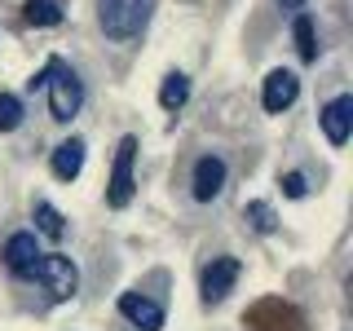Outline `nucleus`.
<instances>
[{
  "mask_svg": "<svg viewBox=\"0 0 353 331\" xmlns=\"http://www.w3.org/2000/svg\"><path fill=\"white\" fill-rule=\"evenodd\" d=\"M31 88H49V110H53V119H58V124L75 119V115H80V106H84V84H80V75H75L71 66H62L58 58H53V62L36 75V80H31Z\"/></svg>",
  "mask_w": 353,
  "mask_h": 331,
  "instance_id": "nucleus-1",
  "label": "nucleus"
},
{
  "mask_svg": "<svg viewBox=\"0 0 353 331\" xmlns=\"http://www.w3.org/2000/svg\"><path fill=\"white\" fill-rule=\"evenodd\" d=\"M154 0H97V22L110 40H137L150 22Z\"/></svg>",
  "mask_w": 353,
  "mask_h": 331,
  "instance_id": "nucleus-2",
  "label": "nucleus"
},
{
  "mask_svg": "<svg viewBox=\"0 0 353 331\" xmlns=\"http://www.w3.org/2000/svg\"><path fill=\"white\" fill-rule=\"evenodd\" d=\"M31 274L44 283V292H49L53 301H75V292H80V270H75V261L62 257V252H49V257L40 252V261L31 265Z\"/></svg>",
  "mask_w": 353,
  "mask_h": 331,
  "instance_id": "nucleus-3",
  "label": "nucleus"
},
{
  "mask_svg": "<svg viewBox=\"0 0 353 331\" xmlns=\"http://www.w3.org/2000/svg\"><path fill=\"white\" fill-rule=\"evenodd\" d=\"M132 159H137V137H124L115 146V163H110V185H106V203L110 208H128L132 203Z\"/></svg>",
  "mask_w": 353,
  "mask_h": 331,
  "instance_id": "nucleus-4",
  "label": "nucleus"
},
{
  "mask_svg": "<svg viewBox=\"0 0 353 331\" xmlns=\"http://www.w3.org/2000/svg\"><path fill=\"white\" fill-rule=\"evenodd\" d=\"M234 283H239V261L234 257H216L203 270V279H199V296H203V305H221L230 292H234Z\"/></svg>",
  "mask_w": 353,
  "mask_h": 331,
  "instance_id": "nucleus-5",
  "label": "nucleus"
},
{
  "mask_svg": "<svg viewBox=\"0 0 353 331\" xmlns=\"http://www.w3.org/2000/svg\"><path fill=\"white\" fill-rule=\"evenodd\" d=\"M301 97V80H296L292 71H270L265 75V88H261V102H265V110L270 115H283L287 106Z\"/></svg>",
  "mask_w": 353,
  "mask_h": 331,
  "instance_id": "nucleus-6",
  "label": "nucleus"
},
{
  "mask_svg": "<svg viewBox=\"0 0 353 331\" xmlns=\"http://www.w3.org/2000/svg\"><path fill=\"white\" fill-rule=\"evenodd\" d=\"M323 132H327L331 146H345L349 141V132H353V97L349 93L331 97V102L323 106Z\"/></svg>",
  "mask_w": 353,
  "mask_h": 331,
  "instance_id": "nucleus-7",
  "label": "nucleus"
},
{
  "mask_svg": "<svg viewBox=\"0 0 353 331\" xmlns=\"http://www.w3.org/2000/svg\"><path fill=\"white\" fill-rule=\"evenodd\" d=\"M119 314H124L132 327H141V331H159L163 327V309L154 305L150 296H141V292H124V296H119Z\"/></svg>",
  "mask_w": 353,
  "mask_h": 331,
  "instance_id": "nucleus-8",
  "label": "nucleus"
},
{
  "mask_svg": "<svg viewBox=\"0 0 353 331\" xmlns=\"http://www.w3.org/2000/svg\"><path fill=\"white\" fill-rule=\"evenodd\" d=\"M221 185H225V159L203 154V159L194 163V199L199 203H212V199L221 194Z\"/></svg>",
  "mask_w": 353,
  "mask_h": 331,
  "instance_id": "nucleus-9",
  "label": "nucleus"
},
{
  "mask_svg": "<svg viewBox=\"0 0 353 331\" xmlns=\"http://www.w3.org/2000/svg\"><path fill=\"white\" fill-rule=\"evenodd\" d=\"M5 265H9V274H31V265L40 261V243H36V234H27V230H18V234H9V243H5Z\"/></svg>",
  "mask_w": 353,
  "mask_h": 331,
  "instance_id": "nucleus-10",
  "label": "nucleus"
},
{
  "mask_svg": "<svg viewBox=\"0 0 353 331\" xmlns=\"http://www.w3.org/2000/svg\"><path fill=\"white\" fill-rule=\"evenodd\" d=\"M49 168H53V177H58V181H75V177L84 172V141H80V137L62 141V146L53 150Z\"/></svg>",
  "mask_w": 353,
  "mask_h": 331,
  "instance_id": "nucleus-11",
  "label": "nucleus"
},
{
  "mask_svg": "<svg viewBox=\"0 0 353 331\" xmlns=\"http://www.w3.org/2000/svg\"><path fill=\"white\" fill-rule=\"evenodd\" d=\"M22 14L31 27H58L62 22V5L58 0H22Z\"/></svg>",
  "mask_w": 353,
  "mask_h": 331,
  "instance_id": "nucleus-12",
  "label": "nucleus"
},
{
  "mask_svg": "<svg viewBox=\"0 0 353 331\" xmlns=\"http://www.w3.org/2000/svg\"><path fill=\"white\" fill-rule=\"evenodd\" d=\"M185 97H190V80H185L181 71H172L168 80H163V88H159V106L163 110H181Z\"/></svg>",
  "mask_w": 353,
  "mask_h": 331,
  "instance_id": "nucleus-13",
  "label": "nucleus"
},
{
  "mask_svg": "<svg viewBox=\"0 0 353 331\" xmlns=\"http://www.w3.org/2000/svg\"><path fill=\"white\" fill-rule=\"evenodd\" d=\"M292 36H296V49H301V58L305 62H318V36H314V18L301 14L296 18V27H292Z\"/></svg>",
  "mask_w": 353,
  "mask_h": 331,
  "instance_id": "nucleus-14",
  "label": "nucleus"
},
{
  "mask_svg": "<svg viewBox=\"0 0 353 331\" xmlns=\"http://www.w3.org/2000/svg\"><path fill=\"white\" fill-rule=\"evenodd\" d=\"M36 230L44 239H62L66 234V217L53 203H36Z\"/></svg>",
  "mask_w": 353,
  "mask_h": 331,
  "instance_id": "nucleus-15",
  "label": "nucleus"
},
{
  "mask_svg": "<svg viewBox=\"0 0 353 331\" xmlns=\"http://www.w3.org/2000/svg\"><path fill=\"white\" fill-rule=\"evenodd\" d=\"M243 217L252 221V230H256V234H274V225H279V221H274V208L261 203V199H252V203L243 208Z\"/></svg>",
  "mask_w": 353,
  "mask_h": 331,
  "instance_id": "nucleus-16",
  "label": "nucleus"
},
{
  "mask_svg": "<svg viewBox=\"0 0 353 331\" xmlns=\"http://www.w3.org/2000/svg\"><path fill=\"white\" fill-rule=\"evenodd\" d=\"M22 124V102L14 93H0V132H14Z\"/></svg>",
  "mask_w": 353,
  "mask_h": 331,
  "instance_id": "nucleus-17",
  "label": "nucleus"
},
{
  "mask_svg": "<svg viewBox=\"0 0 353 331\" xmlns=\"http://www.w3.org/2000/svg\"><path fill=\"white\" fill-rule=\"evenodd\" d=\"M279 185H283V194H287V199H305V194H309V185H305V177H301V172H287Z\"/></svg>",
  "mask_w": 353,
  "mask_h": 331,
  "instance_id": "nucleus-18",
  "label": "nucleus"
},
{
  "mask_svg": "<svg viewBox=\"0 0 353 331\" xmlns=\"http://www.w3.org/2000/svg\"><path fill=\"white\" fill-rule=\"evenodd\" d=\"M279 5H283V9H301L305 0H279Z\"/></svg>",
  "mask_w": 353,
  "mask_h": 331,
  "instance_id": "nucleus-19",
  "label": "nucleus"
}]
</instances>
